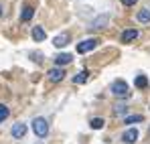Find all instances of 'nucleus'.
Listing matches in <instances>:
<instances>
[{
    "label": "nucleus",
    "mask_w": 150,
    "mask_h": 144,
    "mask_svg": "<svg viewBox=\"0 0 150 144\" xmlns=\"http://www.w3.org/2000/svg\"><path fill=\"white\" fill-rule=\"evenodd\" d=\"M33 61H43V53H30Z\"/></svg>",
    "instance_id": "obj_19"
},
{
    "label": "nucleus",
    "mask_w": 150,
    "mask_h": 144,
    "mask_svg": "<svg viewBox=\"0 0 150 144\" xmlns=\"http://www.w3.org/2000/svg\"><path fill=\"white\" fill-rule=\"evenodd\" d=\"M53 61H55V65H59V67H61V65H69V63L73 61V57H71L69 53H59Z\"/></svg>",
    "instance_id": "obj_6"
},
{
    "label": "nucleus",
    "mask_w": 150,
    "mask_h": 144,
    "mask_svg": "<svg viewBox=\"0 0 150 144\" xmlns=\"http://www.w3.org/2000/svg\"><path fill=\"white\" fill-rule=\"evenodd\" d=\"M33 39H35L37 43L45 41V39H47V33H45V28H43V26H35V28H33Z\"/></svg>",
    "instance_id": "obj_10"
},
{
    "label": "nucleus",
    "mask_w": 150,
    "mask_h": 144,
    "mask_svg": "<svg viewBox=\"0 0 150 144\" xmlns=\"http://www.w3.org/2000/svg\"><path fill=\"white\" fill-rule=\"evenodd\" d=\"M142 120H144V116L136 114V116H128V118H126V124H134V122H142Z\"/></svg>",
    "instance_id": "obj_18"
},
{
    "label": "nucleus",
    "mask_w": 150,
    "mask_h": 144,
    "mask_svg": "<svg viewBox=\"0 0 150 144\" xmlns=\"http://www.w3.org/2000/svg\"><path fill=\"white\" fill-rule=\"evenodd\" d=\"M10 132H12V136H14V138H23V136L26 134V124L16 122V124L12 126V130H10Z\"/></svg>",
    "instance_id": "obj_5"
},
{
    "label": "nucleus",
    "mask_w": 150,
    "mask_h": 144,
    "mask_svg": "<svg viewBox=\"0 0 150 144\" xmlns=\"http://www.w3.org/2000/svg\"><path fill=\"white\" fill-rule=\"evenodd\" d=\"M112 94L116 97H128L130 96V87H128V83H126L124 79H116L112 83Z\"/></svg>",
    "instance_id": "obj_2"
},
{
    "label": "nucleus",
    "mask_w": 150,
    "mask_h": 144,
    "mask_svg": "<svg viewBox=\"0 0 150 144\" xmlns=\"http://www.w3.org/2000/svg\"><path fill=\"white\" fill-rule=\"evenodd\" d=\"M122 140H124L126 144H134L138 140V130H136V128H128L124 134H122Z\"/></svg>",
    "instance_id": "obj_4"
},
{
    "label": "nucleus",
    "mask_w": 150,
    "mask_h": 144,
    "mask_svg": "<svg viewBox=\"0 0 150 144\" xmlns=\"http://www.w3.org/2000/svg\"><path fill=\"white\" fill-rule=\"evenodd\" d=\"M116 114H126V106H116Z\"/></svg>",
    "instance_id": "obj_21"
},
{
    "label": "nucleus",
    "mask_w": 150,
    "mask_h": 144,
    "mask_svg": "<svg viewBox=\"0 0 150 144\" xmlns=\"http://www.w3.org/2000/svg\"><path fill=\"white\" fill-rule=\"evenodd\" d=\"M134 85H136V87H140V89H144V87L148 85V77H146V75H138V77H136V81H134Z\"/></svg>",
    "instance_id": "obj_15"
},
{
    "label": "nucleus",
    "mask_w": 150,
    "mask_h": 144,
    "mask_svg": "<svg viewBox=\"0 0 150 144\" xmlns=\"http://www.w3.org/2000/svg\"><path fill=\"white\" fill-rule=\"evenodd\" d=\"M136 18H138V23H150V8H144V10H140L138 14H136Z\"/></svg>",
    "instance_id": "obj_13"
},
{
    "label": "nucleus",
    "mask_w": 150,
    "mask_h": 144,
    "mask_svg": "<svg viewBox=\"0 0 150 144\" xmlns=\"http://www.w3.org/2000/svg\"><path fill=\"white\" fill-rule=\"evenodd\" d=\"M89 79V71H81V73H77L73 77V83H77V85H81V83H85Z\"/></svg>",
    "instance_id": "obj_14"
},
{
    "label": "nucleus",
    "mask_w": 150,
    "mask_h": 144,
    "mask_svg": "<svg viewBox=\"0 0 150 144\" xmlns=\"http://www.w3.org/2000/svg\"><path fill=\"white\" fill-rule=\"evenodd\" d=\"M37 144H43V142H37Z\"/></svg>",
    "instance_id": "obj_24"
},
{
    "label": "nucleus",
    "mask_w": 150,
    "mask_h": 144,
    "mask_svg": "<svg viewBox=\"0 0 150 144\" xmlns=\"http://www.w3.org/2000/svg\"><path fill=\"white\" fill-rule=\"evenodd\" d=\"M67 43H69V35H67V33H63V35H57V37L53 39V45H55L57 49H63L65 45H67Z\"/></svg>",
    "instance_id": "obj_7"
},
{
    "label": "nucleus",
    "mask_w": 150,
    "mask_h": 144,
    "mask_svg": "<svg viewBox=\"0 0 150 144\" xmlns=\"http://www.w3.org/2000/svg\"><path fill=\"white\" fill-rule=\"evenodd\" d=\"M8 114H10V110H8V106H4V104H0V122H4L8 118Z\"/></svg>",
    "instance_id": "obj_17"
},
{
    "label": "nucleus",
    "mask_w": 150,
    "mask_h": 144,
    "mask_svg": "<svg viewBox=\"0 0 150 144\" xmlns=\"http://www.w3.org/2000/svg\"><path fill=\"white\" fill-rule=\"evenodd\" d=\"M33 132H35V136L37 138H47V134H49V124L45 118H35L33 120Z\"/></svg>",
    "instance_id": "obj_1"
},
{
    "label": "nucleus",
    "mask_w": 150,
    "mask_h": 144,
    "mask_svg": "<svg viewBox=\"0 0 150 144\" xmlns=\"http://www.w3.org/2000/svg\"><path fill=\"white\" fill-rule=\"evenodd\" d=\"M0 14H2V8H0Z\"/></svg>",
    "instance_id": "obj_23"
},
{
    "label": "nucleus",
    "mask_w": 150,
    "mask_h": 144,
    "mask_svg": "<svg viewBox=\"0 0 150 144\" xmlns=\"http://www.w3.org/2000/svg\"><path fill=\"white\" fill-rule=\"evenodd\" d=\"M108 21H110V16H108V14H100V16L91 23V28H101V26H105V24H108Z\"/></svg>",
    "instance_id": "obj_11"
},
{
    "label": "nucleus",
    "mask_w": 150,
    "mask_h": 144,
    "mask_svg": "<svg viewBox=\"0 0 150 144\" xmlns=\"http://www.w3.org/2000/svg\"><path fill=\"white\" fill-rule=\"evenodd\" d=\"M148 138H150V128H148Z\"/></svg>",
    "instance_id": "obj_22"
},
{
    "label": "nucleus",
    "mask_w": 150,
    "mask_h": 144,
    "mask_svg": "<svg viewBox=\"0 0 150 144\" xmlns=\"http://www.w3.org/2000/svg\"><path fill=\"white\" fill-rule=\"evenodd\" d=\"M33 14H35V8H33V6H25V8H23V14H21V21H23V23L30 21Z\"/></svg>",
    "instance_id": "obj_12"
},
{
    "label": "nucleus",
    "mask_w": 150,
    "mask_h": 144,
    "mask_svg": "<svg viewBox=\"0 0 150 144\" xmlns=\"http://www.w3.org/2000/svg\"><path fill=\"white\" fill-rule=\"evenodd\" d=\"M98 47V39H85V41H81L79 45H77V53H89L91 49Z\"/></svg>",
    "instance_id": "obj_3"
},
{
    "label": "nucleus",
    "mask_w": 150,
    "mask_h": 144,
    "mask_svg": "<svg viewBox=\"0 0 150 144\" xmlns=\"http://www.w3.org/2000/svg\"><path fill=\"white\" fill-rule=\"evenodd\" d=\"M136 2H138V0H122V4H124V6H134Z\"/></svg>",
    "instance_id": "obj_20"
},
{
    "label": "nucleus",
    "mask_w": 150,
    "mask_h": 144,
    "mask_svg": "<svg viewBox=\"0 0 150 144\" xmlns=\"http://www.w3.org/2000/svg\"><path fill=\"white\" fill-rule=\"evenodd\" d=\"M134 39H138V31L136 28H128V31L122 33V43H130Z\"/></svg>",
    "instance_id": "obj_9"
},
{
    "label": "nucleus",
    "mask_w": 150,
    "mask_h": 144,
    "mask_svg": "<svg viewBox=\"0 0 150 144\" xmlns=\"http://www.w3.org/2000/svg\"><path fill=\"white\" fill-rule=\"evenodd\" d=\"M47 75H49L51 81H61V79H63V75H65V71H63L61 67H53V69H51Z\"/></svg>",
    "instance_id": "obj_8"
},
{
    "label": "nucleus",
    "mask_w": 150,
    "mask_h": 144,
    "mask_svg": "<svg viewBox=\"0 0 150 144\" xmlns=\"http://www.w3.org/2000/svg\"><path fill=\"white\" fill-rule=\"evenodd\" d=\"M89 124H91V128H93V130H101L105 122H103V118H93V120L89 122Z\"/></svg>",
    "instance_id": "obj_16"
}]
</instances>
